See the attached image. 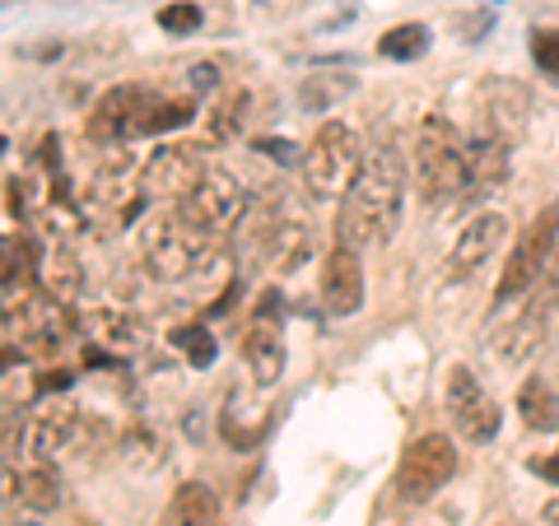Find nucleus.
<instances>
[{
  "mask_svg": "<svg viewBox=\"0 0 559 526\" xmlns=\"http://www.w3.org/2000/svg\"><path fill=\"white\" fill-rule=\"evenodd\" d=\"M527 112H532V98L522 84L489 80L485 94H480V127L476 131L503 140V145H518L522 131H527Z\"/></svg>",
  "mask_w": 559,
  "mask_h": 526,
  "instance_id": "12",
  "label": "nucleus"
},
{
  "mask_svg": "<svg viewBox=\"0 0 559 526\" xmlns=\"http://www.w3.org/2000/svg\"><path fill=\"white\" fill-rule=\"evenodd\" d=\"M248 108V98L242 94H234L229 103H224V108H215V117H210V135L215 140H224V135H234V127H238V112Z\"/></svg>",
  "mask_w": 559,
  "mask_h": 526,
  "instance_id": "29",
  "label": "nucleus"
},
{
  "mask_svg": "<svg viewBox=\"0 0 559 526\" xmlns=\"http://www.w3.org/2000/svg\"><path fill=\"white\" fill-rule=\"evenodd\" d=\"M197 117L187 98H164L145 89V84H121V89L103 94L98 108L90 117V140L98 145H127L140 135H159V131H178Z\"/></svg>",
  "mask_w": 559,
  "mask_h": 526,
  "instance_id": "2",
  "label": "nucleus"
},
{
  "mask_svg": "<svg viewBox=\"0 0 559 526\" xmlns=\"http://www.w3.org/2000/svg\"><path fill=\"white\" fill-rule=\"evenodd\" d=\"M509 526H518V522H509Z\"/></svg>",
  "mask_w": 559,
  "mask_h": 526,
  "instance_id": "34",
  "label": "nucleus"
},
{
  "mask_svg": "<svg viewBox=\"0 0 559 526\" xmlns=\"http://www.w3.org/2000/svg\"><path fill=\"white\" fill-rule=\"evenodd\" d=\"M173 345L182 349L191 368H210V363H215V355H219V345H215V336H210L205 326H182V331H173Z\"/></svg>",
  "mask_w": 559,
  "mask_h": 526,
  "instance_id": "25",
  "label": "nucleus"
},
{
  "mask_svg": "<svg viewBox=\"0 0 559 526\" xmlns=\"http://www.w3.org/2000/svg\"><path fill=\"white\" fill-rule=\"evenodd\" d=\"M210 252H215V238L191 229V224L178 215V205H168L140 224V256H145V266L159 279L197 275L210 261Z\"/></svg>",
  "mask_w": 559,
  "mask_h": 526,
  "instance_id": "4",
  "label": "nucleus"
},
{
  "mask_svg": "<svg viewBox=\"0 0 559 526\" xmlns=\"http://www.w3.org/2000/svg\"><path fill=\"white\" fill-rule=\"evenodd\" d=\"M503 234H509V219L499 215V210H485V215H476L466 224V229L457 234V242H452L448 252V275L452 279H471L480 266H489V256L499 252Z\"/></svg>",
  "mask_w": 559,
  "mask_h": 526,
  "instance_id": "13",
  "label": "nucleus"
},
{
  "mask_svg": "<svg viewBox=\"0 0 559 526\" xmlns=\"http://www.w3.org/2000/svg\"><path fill=\"white\" fill-rule=\"evenodd\" d=\"M257 150L266 154V159H275V164H304L299 145H289V140H257Z\"/></svg>",
  "mask_w": 559,
  "mask_h": 526,
  "instance_id": "30",
  "label": "nucleus"
},
{
  "mask_svg": "<svg viewBox=\"0 0 559 526\" xmlns=\"http://www.w3.org/2000/svg\"><path fill=\"white\" fill-rule=\"evenodd\" d=\"M159 28H168V33H197V28H201V5H191V0H178V5L159 10Z\"/></svg>",
  "mask_w": 559,
  "mask_h": 526,
  "instance_id": "28",
  "label": "nucleus"
},
{
  "mask_svg": "<svg viewBox=\"0 0 559 526\" xmlns=\"http://www.w3.org/2000/svg\"><path fill=\"white\" fill-rule=\"evenodd\" d=\"M90 331H94L98 345L121 349V355H135V349L150 340L145 322L131 318V312H121V308H94V312H90Z\"/></svg>",
  "mask_w": 559,
  "mask_h": 526,
  "instance_id": "18",
  "label": "nucleus"
},
{
  "mask_svg": "<svg viewBox=\"0 0 559 526\" xmlns=\"http://www.w3.org/2000/svg\"><path fill=\"white\" fill-rule=\"evenodd\" d=\"M518 415H522V425L536 429V433L559 429V396H555V387H546L540 378L522 382V392H518Z\"/></svg>",
  "mask_w": 559,
  "mask_h": 526,
  "instance_id": "21",
  "label": "nucleus"
},
{
  "mask_svg": "<svg viewBox=\"0 0 559 526\" xmlns=\"http://www.w3.org/2000/svg\"><path fill=\"white\" fill-rule=\"evenodd\" d=\"M75 438H80V410L70 406V401H51V406H43L38 415H33L28 447L43 466H51L61 452L75 447Z\"/></svg>",
  "mask_w": 559,
  "mask_h": 526,
  "instance_id": "16",
  "label": "nucleus"
},
{
  "mask_svg": "<svg viewBox=\"0 0 559 526\" xmlns=\"http://www.w3.org/2000/svg\"><path fill=\"white\" fill-rule=\"evenodd\" d=\"M178 215L191 224V229L219 238V234H229L242 215H248V196H242V182L234 178L229 168H210L205 178L197 182V191L178 205Z\"/></svg>",
  "mask_w": 559,
  "mask_h": 526,
  "instance_id": "9",
  "label": "nucleus"
},
{
  "mask_svg": "<svg viewBox=\"0 0 559 526\" xmlns=\"http://www.w3.org/2000/svg\"><path fill=\"white\" fill-rule=\"evenodd\" d=\"M38 279H43V294L51 298V303H80V294H84V266H80V256L66 248V242H51V248L43 252L38 261Z\"/></svg>",
  "mask_w": 559,
  "mask_h": 526,
  "instance_id": "17",
  "label": "nucleus"
},
{
  "mask_svg": "<svg viewBox=\"0 0 559 526\" xmlns=\"http://www.w3.org/2000/svg\"><path fill=\"white\" fill-rule=\"evenodd\" d=\"M532 57H536V65L546 70V75L559 80V28H536L532 33Z\"/></svg>",
  "mask_w": 559,
  "mask_h": 526,
  "instance_id": "27",
  "label": "nucleus"
},
{
  "mask_svg": "<svg viewBox=\"0 0 559 526\" xmlns=\"http://www.w3.org/2000/svg\"><path fill=\"white\" fill-rule=\"evenodd\" d=\"M215 517H219L215 489L201 485V480H187V485H178V494H173L164 526H215Z\"/></svg>",
  "mask_w": 559,
  "mask_h": 526,
  "instance_id": "20",
  "label": "nucleus"
},
{
  "mask_svg": "<svg viewBox=\"0 0 559 526\" xmlns=\"http://www.w3.org/2000/svg\"><path fill=\"white\" fill-rule=\"evenodd\" d=\"M555 238H559V201H550V205L527 224V229H522L513 256L503 261V275H499V285H495V303H513V298H522V294L536 285L540 271L550 266Z\"/></svg>",
  "mask_w": 559,
  "mask_h": 526,
  "instance_id": "6",
  "label": "nucleus"
},
{
  "mask_svg": "<svg viewBox=\"0 0 559 526\" xmlns=\"http://www.w3.org/2000/svg\"><path fill=\"white\" fill-rule=\"evenodd\" d=\"M299 168H304V191L312 201H345V191L355 187L364 168V150L345 121H326L304 150Z\"/></svg>",
  "mask_w": 559,
  "mask_h": 526,
  "instance_id": "5",
  "label": "nucleus"
},
{
  "mask_svg": "<svg viewBox=\"0 0 559 526\" xmlns=\"http://www.w3.org/2000/svg\"><path fill=\"white\" fill-rule=\"evenodd\" d=\"M452 476H457V447H452V438L448 433H425L401 452L396 499L401 503H429Z\"/></svg>",
  "mask_w": 559,
  "mask_h": 526,
  "instance_id": "7",
  "label": "nucleus"
},
{
  "mask_svg": "<svg viewBox=\"0 0 559 526\" xmlns=\"http://www.w3.org/2000/svg\"><path fill=\"white\" fill-rule=\"evenodd\" d=\"M28 271H33V248H28V238H5V303L14 298V285H28Z\"/></svg>",
  "mask_w": 559,
  "mask_h": 526,
  "instance_id": "26",
  "label": "nucleus"
},
{
  "mask_svg": "<svg viewBox=\"0 0 559 526\" xmlns=\"http://www.w3.org/2000/svg\"><path fill=\"white\" fill-rule=\"evenodd\" d=\"M322 303L331 318H355L364 308V266L355 248H331L322 261Z\"/></svg>",
  "mask_w": 559,
  "mask_h": 526,
  "instance_id": "14",
  "label": "nucleus"
},
{
  "mask_svg": "<svg viewBox=\"0 0 559 526\" xmlns=\"http://www.w3.org/2000/svg\"><path fill=\"white\" fill-rule=\"evenodd\" d=\"M509 154L513 145H503V140L485 131L466 140V201H485L509 182Z\"/></svg>",
  "mask_w": 559,
  "mask_h": 526,
  "instance_id": "15",
  "label": "nucleus"
},
{
  "mask_svg": "<svg viewBox=\"0 0 559 526\" xmlns=\"http://www.w3.org/2000/svg\"><path fill=\"white\" fill-rule=\"evenodd\" d=\"M433 43V33L425 24H401V28H388L378 38V57H388V61H419L429 51Z\"/></svg>",
  "mask_w": 559,
  "mask_h": 526,
  "instance_id": "23",
  "label": "nucleus"
},
{
  "mask_svg": "<svg viewBox=\"0 0 559 526\" xmlns=\"http://www.w3.org/2000/svg\"><path fill=\"white\" fill-rule=\"evenodd\" d=\"M210 172L201 145H159L145 159V168H140V196L145 201H168V205H182L191 191H197V182Z\"/></svg>",
  "mask_w": 559,
  "mask_h": 526,
  "instance_id": "8",
  "label": "nucleus"
},
{
  "mask_svg": "<svg viewBox=\"0 0 559 526\" xmlns=\"http://www.w3.org/2000/svg\"><path fill=\"white\" fill-rule=\"evenodd\" d=\"M415 187L419 201L443 210L466 196V135L448 117H425L415 131Z\"/></svg>",
  "mask_w": 559,
  "mask_h": 526,
  "instance_id": "3",
  "label": "nucleus"
},
{
  "mask_svg": "<svg viewBox=\"0 0 559 526\" xmlns=\"http://www.w3.org/2000/svg\"><path fill=\"white\" fill-rule=\"evenodd\" d=\"M546 340V303H536L527 308L518 322L503 326V336L495 340V359L503 363H522L527 355H536V345Z\"/></svg>",
  "mask_w": 559,
  "mask_h": 526,
  "instance_id": "19",
  "label": "nucleus"
},
{
  "mask_svg": "<svg viewBox=\"0 0 559 526\" xmlns=\"http://www.w3.org/2000/svg\"><path fill=\"white\" fill-rule=\"evenodd\" d=\"M219 75H215V65H191V89L205 94V89H215Z\"/></svg>",
  "mask_w": 559,
  "mask_h": 526,
  "instance_id": "31",
  "label": "nucleus"
},
{
  "mask_svg": "<svg viewBox=\"0 0 559 526\" xmlns=\"http://www.w3.org/2000/svg\"><path fill=\"white\" fill-rule=\"evenodd\" d=\"M242 359H248L261 387H275L280 373H285V331H280V318H275V294L261 298L248 336H242Z\"/></svg>",
  "mask_w": 559,
  "mask_h": 526,
  "instance_id": "11",
  "label": "nucleus"
},
{
  "mask_svg": "<svg viewBox=\"0 0 559 526\" xmlns=\"http://www.w3.org/2000/svg\"><path fill=\"white\" fill-rule=\"evenodd\" d=\"M546 517H550V522H555V526H559V499H555V503H550V507H546Z\"/></svg>",
  "mask_w": 559,
  "mask_h": 526,
  "instance_id": "33",
  "label": "nucleus"
},
{
  "mask_svg": "<svg viewBox=\"0 0 559 526\" xmlns=\"http://www.w3.org/2000/svg\"><path fill=\"white\" fill-rule=\"evenodd\" d=\"M536 470H540V476H546L550 485H559V452H555V457H546V462H536Z\"/></svg>",
  "mask_w": 559,
  "mask_h": 526,
  "instance_id": "32",
  "label": "nucleus"
},
{
  "mask_svg": "<svg viewBox=\"0 0 559 526\" xmlns=\"http://www.w3.org/2000/svg\"><path fill=\"white\" fill-rule=\"evenodd\" d=\"M14 494H20L24 507H33V513H57L61 507V476L51 466H38L28 470V476H20V485H14Z\"/></svg>",
  "mask_w": 559,
  "mask_h": 526,
  "instance_id": "22",
  "label": "nucleus"
},
{
  "mask_svg": "<svg viewBox=\"0 0 559 526\" xmlns=\"http://www.w3.org/2000/svg\"><path fill=\"white\" fill-rule=\"evenodd\" d=\"M443 401H448V415L471 443H489L503 425V410L495 406V396L480 387V378L471 373L466 363H457L448 373V387H443Z\"/></svg>",
  "mask_w": 559,
  "mask_h": 526,
  "instance_id": "10",
  "label": "nucleus"
},
{
  "mask_svg": "<svg viewBox=\"0 0 559 526\" xmlns=\"http://www.w3.org/2000/svg\"><path fill=\"white\" fill-rule=\"evenodd\" d=\"M349 89H355V80H349V75H312V80H304V89H299V103H304V108L312 112V108H331V103H336V98H345Z\"/></svg>",
  "mask_w": 559,
  "mask_h": 526,
  "instance_id": "24",
  "label": "nucleus"
},
{
  "mask_svg": "<svg viewBox=\"0 0 559 526\" xmlns=\"http://www.w3.org/2000/svg\"><path fill=\"white\" fill-rule=\"evenodd\" d=\"M401 205H406V159H401L396 140H378L364 150L359 178L341 201L336 242L355 252L388 242L401 224Z\"/></svg>",
  "mask_w": 559,
  "mask_h": 526,
  "instance_id": "1",
  "label": "nucleus"
}]
</instances>
